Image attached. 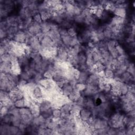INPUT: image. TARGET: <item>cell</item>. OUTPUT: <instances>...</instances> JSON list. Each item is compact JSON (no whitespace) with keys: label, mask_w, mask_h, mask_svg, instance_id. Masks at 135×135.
<instances>
[{"label":"cell","mask_w":135,"mask_h":135,"mask_svg":"<svg viewBox=\"0 0 135 135\" xmlns=\"http://www.w3.org/2000/svg\"><path fill=\"white\" fill-rule=\"evenodd\" d=\"M56 57L60 61H68L69 55L67 51V47L65 46H61L57 47Z\"/></svg>","instance_id":"cell-1"},{"label":"cell","mask_w":135,"mask_h":135,"mask_svg":"<svg viewBox=\"0 0 135 135\" xmlns=\"http://www.w3.org/2000/svg\"><path fill=\"white\" fill-rule=\"evenodd\" d=\"M27 31L32 35H37L41 32L40 24L33 21L28 25L27 27Z\"/></svg>","instance_id":"cell-2"},{"label":"cell","mask_w":135,"mask_h":135,"mask_svg":"<svg viewBox=\"0 0 135 135\" xmlns=\"http://www.w3.org/2000/svg\"><path fill=\"white\" fill-rule=\"evenodd\" d=\"M26 33L23 30H18L13 37V40L19 43H25Z\"/></svg>","instance_id":"cell-3"},{"label":"cell","mask_w":135,"mask_h":135,"mask_svg":"<svg viewBox=\"0 0 135 135\" xmlns=\"http://www.w3.org/2000/svg\"><path fill=\"white\" fill-rule=\"evenodd\" d=\"M42 47H49L55 46L51 38L47 35H45L40 40Z\"/></svg>","instance_id":"cell-4"},{"label":"cell","mask_w":135,"mask_h":135,"mask_svg":"<svg viewBox=\"0 0 135 135\" xmlns=\"http://www.w3.org/2000/svg\"><path fill=\"white\" fill-rule=\"evenodd\" d=\"M79 115L82 120L87 121L92 115L91 110L86 108H82L79 113Z\"/></svg>","instance_id":"cell-5"},{"label":"cell","mask_w":135,"mask_h":135,"mask_svg":"<svg viewBox=\"0 0 135 135\" xmlns=\"http://www.w3.org/2000/svg\"><path fill=\"white\" fill-rule=\"evenodd\" d=\"M100 77L98 75L97 73H92L89 75L88 80L86 82V84H91L94 85H98Z\"/></svg>","instance_id":"cell-6"},{"label":"cell","mask_w":135,"mask_h":135,"mask_svg":"<svg viewBox=\"0 0 135 135\" xmlns=\"http://www.w3.org/2000/svg\"><path fill=\"white\" fill-rule=\"evenodd\" d=\"M52 104L49 100L47 99H43L42 102L40 103V113L48 110L49 109L52 108Z\"/></svg>","instance_id":"cell-7"},{"label":"cell","mask_w":135,"mask_h":135,"mask_svg":"<svg viewBox=\"0 0 135 135\" xmlns=\"http://www.w3.org/2000/svg\"><path fill=\"white\" fill-rule=\"evenodd\" d=\"M126 23V18H122L121 17L114 16L112 17L110 23V25H125Z\"/></svg>","instance_id":"cell-8"},{"label":"cell","mask_w":135,"mask_h":135,"mask_svg":"<svg viewBox=\"0 0 135 135\" xmlns=\"http://www.w3.org/2000/svg\"><path fill=\"white\" fill-rule=\"evenodd\" d=\"M73 89L74 88L69 83H66L61 88V92L64 96L68 97L73 91Z\"/></svg>","instance_id":"cell-9"},{"label":"cell","mask_w":135,"mask_h":135,"mask_svg":"<svg viewBox=\"0 0 135 135\" xmlns=\"http://www.w3.org/2000/svg\"><path fill=\"white\" fill-rule=\"evenodd\" d=\"M113 13L115 16L122 18H126L127 15L126 8L122 7L117 6L113 11Z\"/></svg>","instance_id":"cell-10"},{"label":"cell","mask_w":135,"mask_h":135,"mask_svg":"<svg viewBox=\"0 0 135 135\" xmlns=\"http://www.w3.org/2000/svg\"><path fill=\"white\" fill-rule=\"evenodd\" d=\"M81 95V93L80 92L77 91L74 88L73 91L70 94V95L68 97L69 100L71 102H75Z\"/></svg>","instance_id":"cell-11"},{"label":"cell","mask_w":135,"mask_h":135,"mask_svg":"<svg viewBox=\"0 0 135 135\" xmlns=\"http://www.w3.org/2000/svg\"><path fill=\"white\" fill-rule=\"evenodd\" d=\"M89 75H90V73H89L88 70L86 71H80V73L78 80V82L86 84V82L88 80V78Z\"/></svg>","instance_id":"cell-12"},{"label":"cell","mask_w":135,"mask_h":135,"mask_svg":"<svg viewBox=\"0 0 135 135\" xmlns=\"http://www.w3.org/2000/svg\"><path fill=\"white\" fill-rule=\"evenodd\" d=\"M40 26L41 32L45 34H46L51 30L50 23L48 21H43L40 24Z\"/></svg>","instance_id":"cell-13"},{"label":"cell","mask_w":135,"mask_h":135,"mask_svg":"<svg viewBox=\"0 0 135 135\" xmlns=\"http://www.w3.org/2000/svg\"><path fill=\"white\" fill-rule=\"evenodd\" d=\"M119 89H120L121 95H126L128 92L129 85L128 84H127L124 82H120V84H119Z\"/></svg>","instance_id":"cell-14"},{"label":"cell","mask_w":135,"mask_h":135,"mask_svg":"<svg viewBox=\"0 0 135 135\" xmlns=\"http://www.w3.org/2000/svg\"><path fill=\"white\" fill-rule=\"evenodd\" d=\"M77 60H78L79 65L86 64V56L85 53L84 52L79 53L77 56Z\"/></svg>","instance_id":"cell-15"},{"label":"cell","mask_w":135,"mask_h":135,"mask_svg":"<svg viewBox=\"0 0 135 135\" xmlns=\"http://www.w3.org/2000/svg\"><path fill=\"white\" fill-rule=\"evenodd\" d=\"M71 38H72V37L70 36V35H69L68 34L61 36V41H62L63 44L66 47L70 46V42L71 40Z\"/></svg>","instance_id":"cell-16"},{"label":"cell","mask_w":135,"mask_h":135,"mask_svg":"<svg viewBox=\"0 0 135 135\" xmlns=\"http://www.w3.org/2000/svg\"><path fill=\"white\" fill-rule=\"evenodd\" d=\"M103 33L105 37V39H112L113 33L111 28L109 26H107V27H105L103 31Z\"/></svg>","instance_id":"cell-17"},{"label":"cell","mask_w":135,"mask_h":135,"mask_svg":"<svg viewBox=\"0 0 135 135\" xmlns=\"http://www.w3.org/2000/svg\"><path fill=\"white\" fill-rule=\"evenodd\" d=\"M71 103H66L62 105L60 107V110L62 113H70L71 107H72Z\"/></svg>","instance_id":"cell-18"},{"label":"cell","mask_w":135,"mask_h":135,"mask_svg":"<svg viewBox=\"0 0 135 135\" xmlns=\"http://www.w3.org/2000/svg\"><path fill=\"white\" fill-rule=\"evenodd\" d=\"M118 42L116 40L114 39H110L107 42V50L110 51L113 48L115 47V46L118 44Z\"/></svg>","instance_id":"cell-19"},{"label":"cell","mask_w":135,"mask_h":135,"mask_svg":"<svg viewBox=\"0 0 135 135\" xmlns=\"http://www.w3.org/2000/svg\"><path fill=\"white\" fill-rule=\"evenodd\" d=\"M105 78L108 79H113L114 76V72L113 70L106 68L104 70Z\"/></svg>","instance_id":"cell-20"},{"label":"cell","mask_w":135,"mask_h":135,"mask_svg":"<svg viewBox=\"0 0 135 135\" xmlns=\"http://www.w3.org/2000/svg\"><path fill=\"white\" fill-rule=\"evenodd\" d=\"M14 106L17 108H22L25 107V99L22 98L21 99L17 100L14 103Z\"/></svg>","instance_id":"cell-21"},{"label":"cell","mask_w":135,"mask_h":135,"mask_svg":"<svg viewBox=\"0 0 135 135\" xmlns=\"http://www.w3.org/2000/svg\"><path fill=\"white\" fill-rule=\"evenodd\" d=\"M84 18L85 16L81 13V14L74 16V21L77 24H84Z\"/></svg>","instance_id":"cell-22"},{"label":"cell","mask_w":135,"mask_h":135,"mask_svg":"<svg viewBox=\"0 0 135 135\" xmlns=\"http://www.w3.org/2000/svg\"><path fill=\"white\" fill-rule=\"evenodd\" d=\"M72 27V23L70 21L64 20L61 24H60V27L61 28H63L64 29L68 30L70 27Z\"/></svg>","instance_id":"cell-23"},{"label":"cell","mask_w":135,"mask_h":135,"mask_svg":"<svg viewBox=\"0 0 135 135\" xmlns=\"http://www.w3.org/2000/svg\"><path fill=\"white\" fill-rule=\"evenodd\" d=\"M62 114L61 111L59 108H55L52 111V117L55 119H58L61 118Z\"/></svg>","instance_id":"cell-24"},{"label":"cell","mask_w":135,"mask_h":135,"mask_svg":"<svg viewBox=\"0 0 135 135\" xmlns=\"http://www.w3.org/2000/svg\"><path fill=\"white\" fill-rule=\"evenodd\" d=\"M86 86V84L85 83L78 82L76 84L74 89H75L77 91L80 92H82L85 89Z\"/></svg>","instance_id":"cell-25"},{"label":"cell","mask_w":135,"mask_h":135,"mask_svg":"<svg viewBox=\"0 0 135 135\" xmlns=\"http://www.w3.org/2000/svg\"><path fill=\"white\" fill-rule=\"evenodd\" d=\"M20 77L21 79H23L26 81H28L30 79H31V76L28 74V73L27 72L25 71H23L20 74Z\"/></svg>","instance_id":"cell-26"},{"label":"cell","mask_w":135,"mask_h":135,"mask_svg":"<svg viewBox=\"0 0 135 135\" xmlns=\"http://www.w3.org/2000/svg\"><path fill=\"white\" fill-rule=\"evenodd\" d=\"M115 49L117 50L119 55H123L126 54V51L124 49V48L122 47V46H121V45L118 44L115 47Z\"/></svg>","instance_id":"cell-27"},{"label":"cell","mask_w":135,"mask_h":135,"mask_svg":"<svg viewBox=\"0 0 135 135\" xmlns=\"http://www.w3.org/2000/svg\"><path fill=\"white\" fill-rule=\"evenodd\" d=\"M80 43L79 42V40L76 36L72 37L71 40L70 42V47H73V46H74L76 45H78Z\"/></svg>","instance_id":"cell-28"},{"label":"cell","mask_w":135,"mask_h":135,"mask_svg":"<svg viewBox=\"0 0 135 135\" xmlns=\"http://www.w3.org/2000/svg\"><path fill=\"white\" fill-rule=\"evenodd\" d=\"M68 34L71 37H74L76 36V31L74 27H71L67 30Z\"/></svg>","instance_id":"cell-29"},{"label":"cell","mask_w":135,"mask_h":135,"mask_svg":"<svg viewBox=\"0 0 135 135\" xmlns=\"http://www.w3.org/2000/svg\"><path fill=\"white\" fill-rule=\"evenodd\" d=\"M127 71L128 72H129L131 74V75L133 76V77H134V64L133 63H130L129 65V66H128V68H127Z\"/></svg>","instance_id":"cell-30"},{"label":"cell","mask_w":135,"mask_h":135,"mask_svg":"<svg viewBox=\"0 0 135 135\" xmlns=\"http://www.w3.org/2000/svg\"><path fill=\"white\" fill-rule=\"evenodd\" d=\"M9 111V109L5 106L1 107V117L8 114Z\"/></svg>","instance_id":"cell-31"},{"label":"cell","mask_w":135,"mask_h":135,"mask_svg":"<svg viewBox=\"0 0 135 135\" xmlns=\"http://www.w3.org/2000/svg\"><path fill=\"white\" fill-rule=\"evenodd\" d=\"M33 20L36 22V23H40L41 24L42 22H43V20L42 19V17H41V16L40 15V14L38 13H37L36 14L34 15L33 17Z\"/></svg>","instance_id":"cell-32"},{"label":"cell","mask_w":135,"mask_h":135,"mask_svg":"<svg viewBox=\"0 0 135 135\" xmlns=\"http://www.w3.org/2000/svg\"><path fill=\"white\" fill-rule=\"evenodd\" d=\"M73 14H74V16L79 15L81 14L82 9L78 5H74V8H73Z\"/></svg>","instance_id":"cell-33"},{"label":"cell","mask_w":135,"mask_h":135,"mask_svg":"<svg viewBox=\"0 0 135 135\" xmlns=\"http://www.w3.org/2000/svg\"><path fill=\"white\" fill-rule=\"evenodd\" d=\"M109 52H110V54L111 57L113 59H117L119 55V54L115 47L113 48V49H112L111 50H110L109 51Z\"/></svg>","instance_id":"cell-34"}]
</instances>
